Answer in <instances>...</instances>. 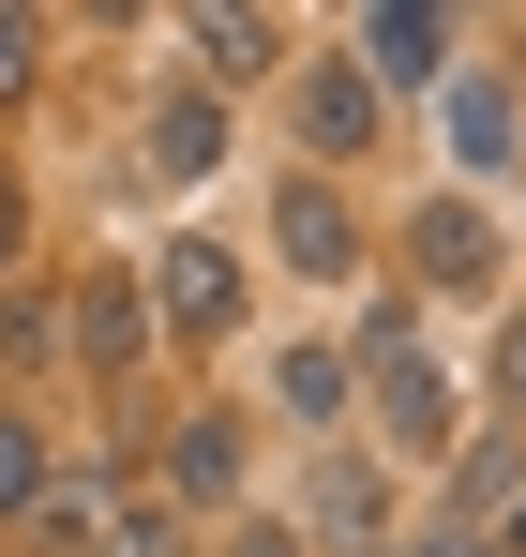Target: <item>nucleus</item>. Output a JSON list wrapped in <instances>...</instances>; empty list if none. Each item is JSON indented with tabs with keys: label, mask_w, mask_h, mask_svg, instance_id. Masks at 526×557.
<instances>
[{
	"label": "nucleus",
	"mask_w": 526,
	"mask_h": 557,
	"mask_svg": "<svg viewBox=\"0 0 526 557\" xmlns=\"http://www.w3.org/2000/svg\"><path fill=\"white\" fill-rule=\"evenodd\" d=\"M347 376H361V453L376 467H451L466 453V376L437 362V332H422V301H361V347H347Z\"/></svg>",
	"instance_id": "nucleus-1"
},
{
	"label": "nucleus",
	"mask_w": 526,
	"mask_h": 557,
	"mask_svg": "<svg viewBox=\"0 0 526 557\" xmlns=\"http://www.w3.org/2000/svg\"><path fill=\"white\" fill-rule=\"evenodd\" d=\"M30 528H61V543H90V557H196V528H180L151 482H121V467L46 482V512H30Z\"/></svg>",
	"instance_id": "nucleus-2"
},
{
	"label": "nucleus",
	"mask_w": 526,
	"mask_h": 557,
	"mask_svg": "<svg viewBox=\"0 0 526 557\" xmlns=\"http://www.w3.org/2000/svg\"><path fill=\"white\" fill-rule=\"evenodd\" d=\"M406 272L437 286V301H497V286H512V226H497V196H422V211H406Z\"/></svg>",
	"instance_id": "nucleus-3"
},
{
	"label": "nucleus",
	"mask_w": 526,
	"mask_h": 557,
	"mask_svg": "<svg viewBox=\"0 0 526 557\" xmlns=\"http://www.w3.org/2000/svg\"><path fill=\"white\" fill-rule=\"evenodd\" d=\"M347 61L376 91H451V76H466V15H451V0H361Z\"/></svg>",
	"instance_id": "nucleus-4"
},
{
	"label": "nucleus",
	"mask_w": 526,
	"mask_h": 557,
	"mask_svg": "<svg viewBox=\"0 0 526 557\" xmlns=\"http://www.w3.org/2000/svg\"><path fill=\"white\" fill-rule=\"evenodd\" d=\"M437 151H451V196H481V182H526V91L497 76V61H466L437 91Z\"/></svg>",
	"instance_id": "nucleus-5"
},
{
	"label": "nucleus",
	"mask_w": 526,
	"mask_h": 557,
	"mask_svg": "<svg viewBox=\"0 0 526 557\" xmlns=\"http://www.w3.org/2000/svg\"><path fill=\"white\" fill-rule=\"evenodd\" d=\"M301 543L316 557H376L391 543V467L361 453V437H331V453L301 467Z\"/></svg>",
	"instance_id": "nucleus-6"
},
{
	"label": "nucleus",
	"mask_w": 526,
	"mask_h": 557,
	"mask_svg": "<svg viewBox=\"0 0 526 557\" xmlns=\"http://www.w3.org/2000/svg\"><path fill=\"white\" fill-rule=\"evenodd\" d=\"M286 121H301V166H361V151H376V121H391V91L331 46V61H301V76H286Z\"/></svg>",
	"instance_id": "nucleus-7"
},
{
	"label": "nucleus",
	"mask_w": 526,
	"mask_h": 557,
	"mask_svg": "<svg viewBox=\"0 0 526 557\" xmlns=\"http://www.w3.org/2000/svg\"><path fill=\"white\" fill-rule=\"evenodd\" d=\"M151 332L226 347V332H241V257H226V242H166V272H151Z\"/></svg>",
	"instance_id": "nucleus-8"
},
{
	"label": "nucleus",
	"mask_w": 526,
	"mask_h": 557,
	"mask_svg": "<svg viewBox=\"0 0 526 557\" xmlns=\"http://www.w3.org/2000/svg\"><path fill=\"white\" fill-rule=\"evenodd\" d=\"M61 347H76L90 376H136V362H151V286H136V272H76V286H61Z\"/></svg>",
	"instance_id": "nucleus-9"
},
{
	"label": "nucleus",
	"mask_w": 526,
	"mask_h": 557,
	"mask_svg": "<svg viewBox=\"0 0 526 557\" xmlns=\"http://www.w3.org/2000/svg\"><path fill=\"white\" fill-rule=\"evenodd\" d=\"M271 242H286V272L347 286V272H361V211H347V182H316V166H301V182L271 196Z\"/></svg>",
	"instance_id": "nucleus-10"
},
{
	"label": "nucleus",
	"mask_w": 526,
	"mask_h": 557,
	"mask_svg": "<svg viewBox=\"0 0 526 557\" xmlns=\"http://www.w3.org/2000/svg\"><path fill=\"white\" fill-rule=\"evenodd\" d=\"M180 46H196V91H211V106H226V91H271V76H286V30H271V15H241V0H211Z\"/></svg>",
	"instance_id": "nucleus-11"
},
{
	"label": "nucleus",
	"mask_w": 526,
	"mask_h": 557,
	"mask_svg": "<svg viewBox=\"0 0 526 557\" xmlns=\"http://www.w3.org/2000/svg\"><path fill=\"white\" fill-rule=\"evenodd\" d=\"M512 497H526V437H512V422H466V453H451V512H437V528H451V543H481Z\"/></svg>",
	"instance_id": "nucleus-12"
},
{
	"label": "nucleus",
	"mask_w": 526,
	"mask_h": 557,
	"mask_svg": "<svg viewBox=\"0 0 526 557\" xmlns=\"http://www.w3.org/2000/svg\"><path fill=\"white\" fill-rule=\"evenodd\" d=\"M271 407H286V422H301V437L331 453V437L361 422V376H347V347H316V332H301V347L271 362Z\"/></svg>",
	"instance_id": "nucleus-13"
},
{
	"label": "nucleus",
	"mask_w": 526,
	"mask_h": 557,
	"mask_svg": "<svg viewBox=\"0 0 526 557\" xmlns=\"http://www.w3.org/2000/svg\"><path fill=\"white\" fill-rule=\"evenodd\" d=\"M241 422H226V407H196V422H180L166 437V497H196V512H226V497H241Z\"/></svg>",
	"instance_id": "nucleus-14"
},
{
	"label": "nucleus",
	"mask_w": 526,
	"mask_h": 557,
	"mask_svg": "<svg viewBox=\"0 0 526 557\" xmlns=\"http://www.w3.org/2000/svg\"><path fill=\"white\" fill-rule=\"evenodd\" d=\"M151 166H166V182H211V166H226V106L166 91V106H151Z\"/></svg>",
	"instance_id": "nucleus-15"
},
{
	"label": "nucleus",
	"mask_w": 526,
	"mask_h": 557,
	"mask_svg": "<svg viewBox=\"0 0 526 557\" xmlns=\"http://www.w3.org/2000/svg\"><path fill=\"white\" fill-rule=\"evenodd\" d=\"M30 512H46V422L0 407V528H30Z\"/></svg>",
	"instance_id": "nucleus-16"
},
{
	"label": "nucleus",
	"mask_w": 526,
	"mask_h": 557,
	"mask_svg": "<svg viewBox=\"0 0 526 557\" xmlns=\"http://www.w3.org/2000/svg\"><path fill=\"white\" fill-rule=\"evenodd\" d=\"M30 76H46V15H15V0H0V106L30 91Z\"/></svg>",
	"instance_id": "nucleus-17"
},
{
	"label": "nucleus",
	"mask_w": 526,
	"mask_h": 557,
	"mask_svg": "<svg viewBox=\"0 0 526 557\" xmlns=\"http://www.w3.org/2000/svg\"><path fill=\"white\" fill-rule=\"evenodd\" d=\"M497 422L526 437V301H512V332H497Z\"/></svg>",
	"instance_id": "nucleus-18"
},
{
	"label": "nucleus",
	"mask_w": 526,
	"mask_h": 557,
	"mask_svg": "<svg viewBox=\"0 0 526 557\" xmlns=\"http://www.w3.org/2000/svg\"><path fill=\"white\" fill-rule=\"evenodd\" d=\"M15 242H30V196H15V166H0V272H15Z\"/></svg>",
	"instance_id": "nucleus-19"
},
{
	"label": "nucleus",
	"mask_w": 526,
	"mask_h": 557,
	"mask_svg": "<svg viewBox=\"0 0 526 557\" xmlns=\"http://www.w3.org/2000/svg\"><path fill=\"white\" fill-rule=\"evenodd\" d=\"M226 557H301V528H226Z\"/></svg>",
	"instance_id": "nucleus-20"
},
{
	"label": "nucleus",
	"mask_w": 526,
	"mask_h": 557,
	"mask_svg": "<svg viewBox=\"0 0 526 557\" xmlns=\"http://www.w3.org/2000/svg\"><path fill=\"white\" fill-rule=\"evenodd\" d=\"M481 557H526V497H512V512H497V528H481Z\"/></svg>",
	"instance_id": "nucleus-21"
}]
</instances>
